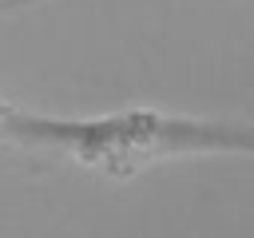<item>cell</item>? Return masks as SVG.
Wrapping results in <instances>:
<instances>
[{
	"mask_svg": "<svg viewBox=\"0 0 254 238\" xmlns=\"http://www.w3.org/2000/svg\"><path fill=\"white\" fill-rule=\"evenodd\" d=\"M0 127L12 147L44 159L75 163L103 178H135L171 159L198 155H246L254 159V123L183 115L163 107H119L103 115H48L16 103L0 107Z\"/></svg>",
	"mask_w": 254,
	"mask_h": 238,
	"instance_id": "obj_1",
	"label": "cell"
},
{
	"mask_svg": "<svg viewBox=\"0 0 254 238\" xmlns=\"http://www.w3.org/2000/svg\"><path fill=\"white\" fill-rule=\"evenodd\" d=\"M12 4H24V0H12Z\"/></svg>",
	"mask_w": 254,
	"mask_h": 238,
	"instance_id": "obj_2",
	"label": "cell"
}]
</instances>
